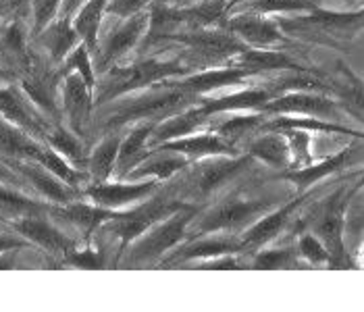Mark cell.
Instances as JSON below:
<instances>
[{
	"label": "cell",
	"instance_id": "obj_1",
	"mask_svg": "<svg viewBox=\"0 0 364 312\" xmlns=\"http://www.w3.org/2000/svg\"><path fill=\"white\" fill-rule=\"evenodd\" d=\"M190 67L181 63H168V60H140L134 65H112L107 71H102L100 80H96L94 90V107L107 104L111 100H119L123 96H129L132 92H140L156 82H167L168 77L188 75Z\"/></svg>",
	"mask_w": 364,
	"mask_h": 312
},
{
	"label": "cell",
	"instance_id": "obj_2",
	"mask_svg": "<svg viewBox=\"0 0 364 312\" xmlns=\"http://www.w3.org/2000/svg\"><path fill=\"white\" fill-rule=\"evenodd\" d=\"M198 100L196 94L181 90L179 85L171 84L167 87L148 90L144 94L134 96L132 100H123L117 109H112L107 119V129H119L129 123H159L171 114L179 113L183 109L194 107Z\"/></svg>",
	"mask_w": 364,
	"mask_h": 312
},
{
	"label": "cell",
	"instance_id": "obj_3",
	"mask_svg": "<svg viewBox=\"0 0 364 312\" xmlns=\"http://www.w3.org/2000/svg\"><path fill=\"white\" fill-rule=\"evenodd\" d=\"M196 213V204L181 206L173 215H168L165 219H161L159 223H154L150 229H146L140 237H136L123 250L119 260L125 256V264H129V267H146V264L161 260L168 250H173L175 246H179L183 242L188 227L192 225Z\"/></svg>",
	"mask_w": 364,
	"mask_h": 312
},
{
	"label": "cell",
	"instance_id": "obj_4",
	"mask_svg": "<svg viewBox=\"0 0 364 312\" xmlns=\"http://www.w3.org/2000/svg\"><path fill=\"white\" fill-rule=\"evenodd\" d=\"M188 202L175 198L173 192H165L163 196H148L146 200L138 202V206H134L132 210H117L114 217L109 219L102 227L98 229V233H112L114 237H119L121 246H119V256L123 254V250L136 240L140 237L146 229H150L154 223H159L161 219H165L168 215H173L175 210H179L181 206H186Z\"/></svg>",
	"mask_w": 364,
	"mask_h": 312
},
{
	"label": "cell",
	"instance_id": "obj_5",
	"mask_svg": "<svg viewBox=\"0 0 364 312\" xmlns=\"http://www.w3.org/2000/svg\"><path fill=\"white\" fill-rule=\"evenodd\" d=\"M196 167H192L190 173L179 181V185H173L171 192L175 198L183 200L192 198L200 200L210 196L217 188H221L227 179L237 175L244 167L252 163V156H227V154H217V156H204L198 158Z\"/></svg>",
	"mask_w": 364,
	"mask_h": 312
},
{
	"label": "cell",
	"instance_id": "obj_6",
	"mask_svg": "<svg viewBox=\"0 0 364 312\" xmlns=\"http://www.w3.org/2000/svg\"><path fill=\"white\" fill-rule=\"evenodd\" d=\"M277 200L269 198H246V196H231L219 204H215L198 225L200 235L206 233H223V231H237V229L252 225L260 215H267Z\"/></svg>",
	"mask_w": 364,
	"mask_h": 312
},
{
	"label": "cell",
	"instance_id": "obj_7",
	"mask_svg": "<svg viewBox=\"0 0 364 312\" xmlns=\"http://www.w3.org/2000/svg\"><path fill=\"white\" fill-rule=\"evenodd\" d=\"M350 198H352V192L346 194L343 190H337L331 198L325 200L318 206V213H316L312 235H316L318 242L329 252L331 264H341L346 260L343 227H346V210H348Z\"/></svg>",
	"mask_w": 364,
	"mask_h": 312
},
{
	"label": "cell",
	"instance_id": "obj_8",
	"mask_svg": "<svg viewBox=\"0 0 364 312\" xmlns=\"http://www.w3.org/2000/svg\"><path fill=\"white\" fill-rule=\"evenodd\" d=\"M9 169L13 171L21 181H28L31 190L38 194V198L46 200L50 204H69L73 200L84 198L82 190H75L60 181L55 173L46 169L44 165L31 161V158H9L2 161Z\"/></svg>",
	"mask_w": 364,
	"mask_h": 312
},
{
	"label": "cell",
	"instance_id": "obj_9",
	"mask_svg": "<svg viewBox=\"0 0 364 312\" xmlns=\"http://www.w3.org/2000/svg\"><path fill=\"white\" fill-rule=\"evenodd\" d=\"M0 114L42 142L55 125V121L42 113L17 84L0 85Z\"/></svg>",
	"mask_w": 364,
	"mask_h": 312
},
{
	"label": "cell",
	"instance_id": "obj_10",
	"mask_svg": "<svg viewBox=\"0 0 364 312\" xmlns=\"http://www.w3.org/2000/svg\"><path fill=\"white\" fill-rule=\"evenodd\" d=\"M9 227L17 231L21 237H26L31 246H38L40 250L48 252L53 258H60V260L80 246V242L75 237L67 235V231L56 227L48 219V215H29L23 219L11 221Z\"/></svg>",
	"mask_w": 364,
	"mask_h": 312
},
{
	"label": "cell",
	"instance_id": "obj_11",
	"mask_svg": "<svg viewBox=\"0 0 364 312\" xmlns=\"http://www.w3.org/2000/svg\"><path fill=\"white\" fill-rule=\"evenodd\" d=\"M94 109V92L87 87L84 77L75 71H69L60 80V114L67 119V127L84 136L85 123Z\"/></svg>",
	"mask_w": 364,
	"mask_h": 312
},
{
	"label": "cell",
	"instance_id": "obj_12",
	"mask_svg": "<svg viewBox=\"0 0 364 312\" xmlns=\"http://www.w3.org/2000/svg\"><path fill=\"white\" fill-rule=\"evenodd\" d=\"M148 19H150L148 11L136 13V15L123 19V23L107 36L102 48H98V53H96V57H98L96 69H100V73L107 71L112 65H117L119 58H123L129 50H134L140 44V40L144 38V29L148 28Z\"/></svg>",
	"mask_w": 364,
	"mask_h": 312
},
{
	"label": "cell",
	"instance_id": "obj_13",
	"mask_svg": "<svg viewBox=\"0 0 364 312\" xmlns=\"http://www.w3.org/2000/svg\"><path fill=\"white\" fill-rule=\"evenodd\" d=\"M167 40L181 42V44L190 46L198 57L208 58V60L235 57L237 53L250 48L242 40H237L233 33L213 28L192 29V31H188L183 36L181 33H171V36H167Z\"/></svg>",
	"mask_w": 364,
	"mask_h": 312
},
{
	"label": "cell",
	"instance_id": "obj_14",
	"mask_svg": "<svg viewBox=\"0 0 364 312\" xmlns=\"http://www.w3.org/2000/svg\"><path fill=\"white\" fill-rule=\"evenodd\" d=\"M159 192V181H140V183H90L85 185L84 196L90 198L92 204L109 208V210H121L129 204H138L141 200Z\"/></svg>",
	"mask_w": 364,
	"mask_h": 312
},
{
	"label": "cell",
	"instance_id": "obj_15",
	"mask_svg": "<svg viewBox=\"0 0 364 312\" xmlns=\"http://www.w3.org/2000/svg\"><path fill=\"white\" fill-rule=\"evenodd\" d=\"M260 113L267 114H309L318 119H329L337 114V104L318 92H285L283 96L267 100L260 109Z\"/></svg>",
	"mask_w": 364,
	"mask_h": 312
},
{
	"label": "cell",
	"instance_id": "obj_16",
	"mask_svg": "<svg viewBox=\"0 0 364 312\" xmlns=\"http://www.w3.org/2000/svg\"><path fill=\"white\" fill-rule=\"evenodd\" d=\"M117 210H109L96 204H85V202H69V204H50L48 217H55L58 221L67 223L69 227L82 233V240L87 242L98 229L102 227L109 219L114 217Z\"/></svg>",
	"mask_w": 364,
	"mask_h": 312
},
{
	"label": "cell",
	"instance_id": "obj_17",
	"mask_svg": "<svg viewBox=\"0 0 364 312\" xmlns=\"http://www.w3.org/2000/svg\"><path fill=\"white\" fill-rule=\"evenodd\" d=\"M161 150H171V152H179L183 156H188L190 161L194 158H204V156H217V154H227V156H237L235 144L227 142L225 138L217 134H198V136H186V138H177L171 142L154 146Z\"/></svg>",
	"mask_w": 364,
	"mask_h": 312
},
{
	"label": "cell",
	"instance_id": "obj_18",
	"mask_svg": "<svg viewBox=\"0 0 364 312\" xmlns=\"http://www.w3.org/2000/svg\"><path fill=\"white\" fill-rule=\"evenodd\" d=\"M204 119L206 117L202 114L200 107H190V109H183L179 113L171 114L167 119L154 123V127L150 131V138H148V148L152 150L154 146H161V144L194 134L198 127L204 123Z\"/></svg>",
	"mask_w": 364,
	"mask_h": 312
},
{
	"label": "cell",
	"instance_id": "obj_19",
	"mask_svg": "<svg viewBox=\"0 0 364 312\" xmlns=\"http://www.w3.org/2000/svg\"><path fill=\"white\" fill-rule=\"evenodd\" d=\"M190 167V158L179 154V152H171V150H161V148H152L150 154L141 161L140 165H136L125 177L127 179H148L154 177L159 181L171 179L173 175H177L179 171H186Z\"/></svg>",
	"mask_w": 364,
	"mask_h": 312
},
{
	"label": "cell",
	"instance_id": "obj_20",
	"mask_svg": "<svg viewBox=\"0 0 364 312\" xmlns=\"http://www.w3.org/2000/svg\"><path fill=\"white\" fill-rule=\"evenodd\" d=\"M152 127H154V123H150V121L138 123V125L121 140L112 175H117L119 179H125V175L134 169L136 165H140L141 161L150 154L148 138H150Z\"/></svg>",
	"mask_w": 364,
	"mask_h": 312
},
{
	"label": "cell",
	"instance_id": "obj_21",
	"mask_svg": "<svg viewBox=\"0 0 364 312\" xmlns=\"http://www.w3.org/2000/svg\"><path fill=\"white\" fill-rule=\"evenodd\" d=\"M227 31L233 33L237 40H242L246 46H271L283 40L277 26L269 19L254 15H240L233 17L231 21H227Z\"/></svg>",
	"mask_w": 364,
	"mask_h": 312
},
{
	"label": "cell",
	"instance_id": "obj_22",
	"mask_svg": "<svg viewBox=\"0 0 364 312\" xmlns=\"http://www.w3.org/2000/svg\"><path fill=\"white\" fill-rule=\"evenodd\" d=\"M300 204H302V198L291 200V202H287V204H285L283 208H279V210L269 213L267 217L256 219L250 227H246L244 237L240 240V242H242V248H244V250H246V248H258V246L271 242L273 237H277L281 233V229L285 227V223L289 221L291 213H294Z\"/></svg>",
	"mask_w": 364,
	"mask_h": 312
},
{
	"label": "cell",
	"instance_id": "obj_23",
	"mask_svg": "<svg viewBox=\"0 0 364 312\" xmlns=\"http://www.w3.org/2000/svg\"><path fill=\"white\" fill-rule=\"evenodd\" d=\"M36 38L48 50V58H50V63L55 67H58L65 58L71 55V50L82 42L69 17L55 19L48 28L44 29L42 33H38Z\"/></svg>",
	"mask_w": 364,
	"mask_h": 312
},
{
	"label": "cell",
	"instance_id": "obj_24",
	"mask_svg": "<svg viewBox=\"0 0 364 312\" xmlns=\"http://www.w3.org/2000/svg\"><path fill=\"white\" fill-rule=\"evenodd\" d=\"M246 77H252V73H248V71H244V69H237V67L206 69V71L194 73V75H186L181 82H177L175 85H179L181 90L192 92V94H196V96H202V94L221 90V87H227V85L242 84Z\"/></svg>",
	"mask_w": 364,
	"mask_h": 312
},
{
	"label": "cell",
	"instance_id": "obj_25",
	"mask_svg": "<svg viewBox=\"0 0 364 312\" xmlns=\"http://www.w3.org/2000/svg\"><path fill=\"white\" fill-rule=\"evenodd\" d=\"M44 142L29 136L21 127L13 125L0 114V161L9 158H36Z\"/></svg>",
	"mask_w": 364,
	"mask_h": 312
},
{
	"label": "cell",
	"instance_id": "obj_26",
	"mask_svg": "<svg viewBox=\"0 0 364 312\" xmlns=\"http://www.w3.org/2000/svg\"><path fill=\"white\" fill-rule=\"evenodd\" d=\"M267 100H271V92L269 90H242L229 96H221V98H206L200 104L202 114L208 119L217 113H229V111H254L260 109Z\"/></svg>",
	"mask_w": 364,
	"mask_h": 312
},
{
	"label": "cell",
	"instance_id": "obj_27",
	"mask_svg": "<svg viewBox=\"0 0 364 312\" xmlns=\"http://www.w3.org/2000/svg\"><path fill=\"white\" fill-rule=\"evenodd\" d=\"M48 208L50 202H44L42 198H29L26 194L13 188H4L0 183V219L4 225L29 215H48Z\"/></svg>",
	"mask_w": 364,
	"mask_h": 312
},
{
	"label": "cell",
	"instance_id": "obj_28",
	"mask_svg": "<svg viewBox=\"0 0 364 312\" xmlns=\"http://www.w3.org/2000/svg\"><path fill=\"white\" fill-rule=\"evenodd\" d=\"M121 138L109 134L92 148V152L85 158V173L90 175V183H105L112 177L117 152H119Z\"/></svg>",
	"mask_w": 364,
	"mask_h": 312
},
{
	"label": "cell",
	"instance_id": "obj_29",
	"mask_svg": "<svg viewBox=\"0 0 364 312\" xmlns=\"http://www.w3.org/2000/svg\"><path fill=\"white\" fill-rule=\"evenodd\" d=\"M107 4L109 0H87L77 9V13L71 19L80 40L87 46L90 53L98 50V33L102 26V17L107 15Z\"/></svg>",
	"mask_w": 364,
	"mask_h": 312
},
{
	"label": "cell",
	"instance_id": "obj_30",
	"mask_svg": "<svg viewBox=\"0 0 364 312\" xmlns=\"http://www.w3.org/2000/svg\"><path fill=\"white\" fill-rule=\"evenodd\" d=\"M248 154L275 169H287L291 165V150L281 131H267L264 136L256 138L248 148Z\"/></svg>",
	"mask_w": 364,
	"mask_h": 312
},
{
	"label": "cell",
	"instance_id": "obj_31",
	"mask_svg": "<svg viewBox=\"0 0 364 312\" xmlns=\"http://www.w3.org/2000/svg\"><path fill=\"white\" fill-rule=\"evenodd\" d=\"M231 67L244 69L248 73H260V71H277V69H289V71H298V67L291 63V58H287L283 53L275 50H252L246 48L242 53H237L235 57H231Z\"/></svg>",
	"mask_w": 364,
	"mask_h": 312
},
{
	"label": "cell",
	"instance_id": "obj_32",
	"mask_svg": "<svg viewBox=\"0 0 364 312\" xmlns=\"http://www.w3.org/2000/svg\"><path fill=\"white\" fill-rule=\"evenodd\" d=\"M244 250L240 240L233 237H206L200 242H192L177 250L175 254L168 258V262H179V260H196V258H219L225 254H235Z\"/></svg>",
	"mask_w": 364,
	"mask_h": 312
},
{
	"label": "cell",
	"instance_id": "obj_33",
	"mask_svg": "<svg viewBox=\"0 0 364 312\" xmlns=\"http://www.w3.org/2000/svg\"><path fill=\"white\" fill-rule=\"evenodd\" d=\"M44 142L48 144L53 150H56L63 158H67L73 167L77 169H85V152L84 144H82V136L73 134L69 127H65L60 121L50 127V131L44 136Z\"/></svg>",
	"mask_w": 364,
	"mask_h": 312
},
{
	"label": "cell",
	"instance_id": "obj_34",
	"mask_svg": "<svg viewBox=\"0 0 364 312\" xmlns=\"http://www.w3.org/2000/svg\"><path fill=\"white\" fill-rule=\"evenodd\" d=\"M348 161H350V150H341V152L333 154L331 158L321 161L316 165H309V167H302V169L298 167L296 171H285L281 177L296 183L300 190H304V188H309L312 183H316V181H321V179L329 177L331 173L341 169Z\"/></svg>",
	"mask_w": 364,
	"mask_h": 312
},
{
	"label": "cell",
	"instance_id": "obj_35",
	"mask_svg": "<svg viewBox=\"0 0 364 312\" xmlns=\"http://www.w3.org/2000/svg\"><path fill=\"white\" fill-rule=\"evenodd\" d=\"M262 129L264 131H287V129H300V131H323V134H356V131H350L337 123H327L325 119H318V117H302V119H296V117H277L273 121H264L262 123ZM360 136V134H356Z\"/></svg>",
	"mask_w": 364,
	"mask_h": 312
},
{
	"label": "cell",
	"instance_id": "obj_36",
	"mask_svg": "<svg viewBox=\"0 0 364 312\" xmlns=\"http://www.w3.org/2000/svg\"><path fill=\"white\" fill-rule=\"evenodd\" d=\"M0 53L6 60L19 65L21 69L28 67L31 58L28 55V36H26V29L21 26V21H11L6 28H2V31H0Z\"/></svg>",
	"mask_w": 364,
	"mask_h": 312
},
{
	"label": "cell",
	"instance_id": "obj_37",
	"mask_svg": "<svg viewBox=\"0 0 364 312\" xmlns=\"http://www.w3.org/2000/svg\"><path fill=\"white\" fill-rule=\"evenodd\" d=\"M90 55H92V53L87 50V46H85L84 42H80V44L71 50V55L56 67V69H58V75L63 77L65 73L75 71V73H80V75L84 77V82L87 84V87L94 92V90H96V69H94V65H92V57H90Z\"/></svg>",
	"mask_w": 364,
	"mask_h": 312
},
{
	"label": "cell",
	"instance_id": "obj_38",
	"mask_svg": "<svg viewBox=\"0 0 364 312\" xmlns=\"http://www.w3.org/2000/svg\"><path fill=\"white\" fill-rule=\"evenodd\" d=\"M258 127H262V117L260 114H244V117H233V119H227L223 121L215 134L225 138L227 142L235 144L240 138H244L246 134H252Z\"/></svg>",
	"mask_w": 364,
	"mask_h": 312
},
{
	"label": "cell",
	"instance_id": "obj_39",
	"mask_svg": "<svg viewBox=\"0 0 364 312\" xmlns=\"http://www.w3.org/2000/svg\"><path fill=\"white\" fill-rule=\"evenodd\" d=\"M248 9L258 15L269 13H294V11H314L310 0H252Z\"/></svg>",
	"mask_w": 364,
	"mask_h": 312
},
{
	"label": "cell",
	"instance_id": "obj_40",
	"mask_svg": "<svg viewBox=\"0 0 364 312\" xmlns=\"http://www.w3.org/2000/svg\"><path fill=\"white\" fill-rule=\"evenodd\" d=\"M60 6H63V0H33L31 2V13H33L31 31H33V36L42 33L55 21L60 15Z\"/></svg>",
	"mask_w": 364,
	"mask_h": 312
},
{
	"label": "cell",
	"instance_id": "obj_41",
	"mask_svg": "<svg viewBox=\"0 0 364 312\" xmlns=\"http://www.w3.org/2000/svg\"><path fill=\"white\" fill-rule=\"evenodd\" d=\"M296 262L294 250L285 248V250H267L254 258V269L260 271H275V269H287Z\"/></svg>",
	"mask_w": 364,
	"mask_h": 312
},
{
	"label": "cell",
	"instance_id": "obj_42",
	"mask_svg": "<svg viewBox=\"0 0 364 312\" xmlns=\"http://www.w3.org/2000/svg\"><path fill=\"white\" fill-rule=\"evenodd\" d=\"M63 262L65 264H73L77 269H102L105 267L102 252H98L94 248H80V246L65 256Z\"/></svg>",
	"mask_w": 364,
	"mask_h": 312
},
{
	"label": "cell",
	"instance_id": "obj_43",
	"mask_svg": "<svg viewBox=\"0 0 364 312\" xmlns=\"http://www.w3.org/2000/svg\"><path fill=\"white\" fill-rule=\"evenodd\" d=\"M300 254L304 256L306 260L310 262H314V264H321V262H331V256L329 252L325 250V246L318 242V237L316 235H312V233H306L302 240H300Z\"/></svg>",
	"mask_w": 364,
	"mask_h": 312
},
{
	"label": "cell",
	"instance_id": "obj_44",
	"mask_svg": "<svg viewBox=\"0 0 364 312\" xmlns=\"http://www.w3.org/2000/svg\"><path fill=\"white\" fill-rule=\"evenodd\" d=\"M154 0H109L107 4V15H114L121 19H127L136 13L146 11V6H150Z\"/></svg>",
	"mask_w": 364,
	"mask_h": 312
},
{
	"label": "cell",
	"instance_id": "obj_45",
	"mask_svg": "<svg viewBox=\"0 0 364 312\" xmlns=\"http://www.w3.org/2000/svg\"><path fill=\"white\" fill-rule=\"evenodd\" d=\"M31 244H29L26 237H21L19 233L17 235H0V252H4V250H11V248H29Z\"/></svg>",
	"mask_w": 364,
	"mask_h": 312
},
{
	"label": "cell",
	"instance_id": "obj_46",
	"mask_svg": "<svg viewBox=\"0 0 364 312\" xmlns=\"http://www.w3.org/2000/svg\"><path fill=\"white\" fill-rule=\"evenodd\" d=\"M87 2V0H63V6H60V17H69L73 19V15L77 13V9Z\"/></svg>",
	"mask_w": 364,
	"mask_h": 312
},
{
	"label": "cell",
	"instance_id": "obj_47",
	"mask_svg": "<svg viewBox=\"0 0 364 312\" xmlns=\"http://www.w3.org/2000/svg\"><path fill=\"white\" fill-rule=\"evenodd\" d=\"M13 82H17V73L6 67H0V85L13 84Z\"/></svg>",
	"mask_w": 364,
	"mask_h": 312
},
{
	"label": "cell",
	"instance_id": "obj_48",
	"mask_svg": "<svg viewBox=\"0 0 364 312\" xmlns=\"http://www.w3.org/2000/svg\"><path fill=\"white\" fill-rule=\"evenodd\" d=\"M240 2H244V0H227V9H233V6L240 4Z\"/></svg>",
	"mask_w": 364,
	"mask_h": 312
},
{
	"label": "cell",
	"instance_id": "obj_49",
	"mask_svg": "<svg viewBox=\"0 0 364 312\" xmlns=\"http://www.w3.org/2000/svg\"><path fill=\"white\" fill-rule=\"evenodd\" d=\"M6 4H9V0H0V13L4 11V6H6Z\"/></svg>",
	"mask_w": 364,
	"mask_h": 312
},
{
	"label": "cell",
	"instance_id": "obj_50",
	"mask_svg": "<svg viewBox=\"0 0 364 312\" xmlns=\"http://www.w3.org/2000/svg\"><path fill=\"white\" fill-rule=\"evenodd\" d=\"M0 31H2V26H0Z\"/></svg>",
	"mask_w": 364,
	"mask_h": 312
},
{
	"label": "cell",
	"instance_id": "obj_51",
	"mask_svg": "<svg viewBox=\"0 0 364 312\" xmlns=\"http://www.w3.org/2000/svg\"><path fill=\"white\" fill-rule=\"evenodd\" d=\"M200 2H204V0H200Z\"/></svg>",
	"mask_w": 364,
	"mask_h": 312
}]
</instances>
